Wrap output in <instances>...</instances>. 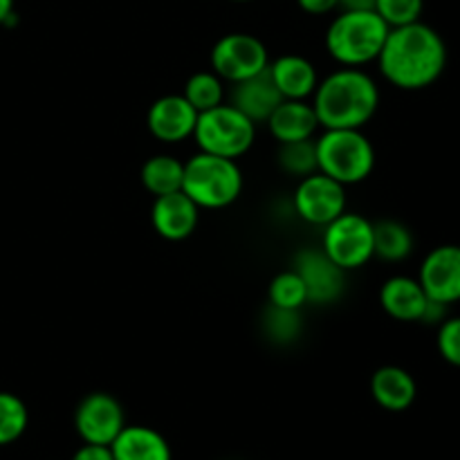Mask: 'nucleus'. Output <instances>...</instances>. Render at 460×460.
Returning a JSON list of instances; mask_svg holds the SVG:
<instances>
[{"mask_svg": "<svg viewBox=\"0 0 460 460\" xmlns=\"http://www.w3.org/2000/svg\"><path fill=\"white\" fill-rule=\"evenodd\" d=\"M382 76L400 90H425L440 79L447 66V45L427 22L391 27L380 57Z\"/></svg>", "mask_w": 460, "mask_h": 460, "instance_id": "f257e3e1", "label": "nucleus"}, {"mask_svg": "<svg viewBox=\"0 0 460 460\" xmlns=\"http://www.w3.org/2000/svg\"><path fill=\"white\" fill-rule=\"evenodd\" d=\"M313 108L323 128H364L376 117L380 90L362 67H341L319 81Z\"/></svg>", "mask_w": 460, "mask_h": 460, "instance_id": "f03ea898", "label": "nucleus"}, {"mask_svg": "<svg viewBox=\"0 0 460 460\" xmlns=\"http://www.w3.org/2000/svg\"><path fill=\"white\" fill-rule=\"evenodd\" d=\"M389 30L376 9H341L326 30V49L344 67H362L377 61Z\"/></svg>", "mask_w": 460, "mask_h": 460, "instance_id": "7ed1b4c3", "label": "nucleus"}, {"mask_svg": "<svg viewBox=\"0 0 460 460\" xmlns=\"http://www.w3.org/2000/svg\"><path fill=\"white\" fill-rule=\"evenodd\" d=\"M317 144V166L340 184L364 182L376 169V148L362 128H326Z\"/></svg>", "mask_w": 460, "mask_h": 460, "instance_id": "20e7f679", "label": "nucleus"}, {"mask_svg": "<svg viewBox=\"0 0 460 460\" xmlns=\"http://www.w3.org/2000/svg\"><path fill=\"white\" fill-rule=\"evenodd\" d=\"M182 191L200 209H223L241 196L243 173L236 160L200 151L184 162Z\"/></svg>", "mask_w": 460, "mask_h": 460, "instance_id": "39448f33", "label": "nucleus"}, {"mask_svg": "<svg viewBox=\"0 0 460 460\" xmlns=\"http://www.w3.org/2000/svg\"><path fill=\"white\" fill-rule=\"evenodd\" d=\"M193 139L202 153L238 160L254 146L256 124L232 103H220L198 115Z\"/></svg>", "mask_w": 460, "mask_h": 460, "instance_id": "423d86ee", "label": "nucleus"}, {"mask_svg": "<svg viewBox=\"0 0 460 460\" xmlns=\"http://www.w3.org/2000/svg\"><path fill=\"white\" fill-rule=\"evenodd\" d=\"M322 250L344 272L358 270L373 259V223L359 214L344 211L323 227Z\"/></svg>", "mask_w": 460, "mask_h": 460, "instance_id": "0eeeda50", "label": "nucleus"}, {"mask_svg": "<svg viewBox=\"0 0 460 460\" xmlns=\"http://www.w3.org/2000/svg\"><path fill=\"white\" fill-rule=\"evenodd\" d=\"M270 66L268 48L256 36L245 31H232L216 40L211 48V67L220 79L238 84L259 75Z\"/></svg>", "mask_w": 460, "mask_h": 460, "instance_id": "6e6552de", "label": "nucleus"}, {"mask_svg": "<svg viewBox=\"0 0 460 460\" xmlns=\"http://www.w3.org/2000/svg\"><path fill=\"white\" fill-rule=\"evenodd\" d=\"M295 211L310 225L326 227L346 211V189L322 171L301 178L295 191Z\"/></svg>", "mask_w": 460, "mask_h": 460, "instance_id": "1a4fd4ad", "label": "nucleus"}, {"mask_svg": "<svg viewBox=\"0 0 460 460\" xmlns=\"http://www.w3.org/2000/svg\"><path fill=\"white\" fill-rule=\"evenodd\" d=\"M126 427L124 409L111 394L85 395L75 411V429L84 443L111 445Z\"/></svg>", "mask_w": 460, "mask_h": 460, "instance_id": "9d476101", "label": "nucleus"}, {"mask_svg": "<svg viewBox=\"0 0 460 460\" xmlns=\"http://www.w3.org/2000/svg\"><path fill=\"white\" fill-rule=\"evenodd\" d=\"M295 270L305 283L310 304H332L344 292V270L322 250V247H304L295 256Z\"/></svg>", "mask_w": 460, "mask_h": 460, "instance_id": "9b49d317", "label": "nucleus"}, {"mask_svg": "<svg viewBox=\"0 0 460 460\" xmlns=\"http://www.w3.org/2000/svg\"><path fill=\"white\" fill-rule=\"evenodd\" d=\"M422 290L431 301L454 305L460 301V245H438L425 256L418 272Z\"/></svg>", "mask_w": 460, "mask_h": 460, "instance_id": "f8f14e48", "label": "nucleus"}, {"mask_svg": "<svg viewBox=\"0 0 460 460\" xmlns=\"http://www.w3.org/2000/svg\"><path fill=\"white\" fill-rule=\"evenodd\" d=\"M200 112L184 99V94H166L148 108L146 126L155 139L164 144H180L193 137Z\"/></svg>", "mask_w": 460, "mask_h": 460, "instance_id": "ddd939ff", "label": "nucleus"}, {"mask_svg": "<svg viewBox=\"0 0 460 460\" xmlns=\"http://www.w3.org/2000/svg\"><path fill=\"white\" fill-rule=\"evenodd\" d=\"M198 218H200V207L184 191L157 196L153 202V229L166 241L178 243L191 236L198 227Z\"/></svg>", "mask_w": 460, "mask_h": 460, "instance_id": "4468645a", "label": "nucleus"}, {"mask_svg": "<svg viewBox=\"0 0 460 460\" xmlns=\"http://www.w3.org/2000/svg\"><path fill=\"white\" fill-rule=\"evenodd\" d=\"M429 296L422 290L420 281L413 277H398L386 279L385 286L380 288V304L389 317L398 322H422L429 308Z\"/></svg>", "mask_w": 460, "mask_h": 460, "instance_id": "2eb2a0df", "label": "nucleus"}, {"mask_svg": "<svg viewBox=\"0 0 460 460\" xmlns=\"http://www.w3.org/2000/svg\"><path fill=\"white\" fill-rule=\"evenodd\" d=\"M232 85V106L238 108L243 115L250 117L254 124L268 121L270 115L277 111L279 103L283 102L281 93L274 85L268 67L263 72H259V75Z\"/></svg>", "mask_w": 460, "mask_h": 460, "instance_id": "dca6fc26", "label": "nucleus"}, {"mask_svg": "<svg viewBox=\"0 0 460 460\" xmlns=\"http://www.w3.org/2000/svg\"><path fill=\"white\" fill-rule=\"evenodd\" d=\"M265 124L279 144L310 139L319 128L317 112L305 99H283Z\"/></svg>", "mask_w": 460, "mask_h": 460, "instance_id": "f3484780", "label": "nucleus"}, {"mask_svg": "<svg viewBox=\"0 0 460 460\" xmlns=\"http://www.w3.org/2000/svg\"><path fill=\"white\" fill-rule=\"evenodd\" d=\"M373 400L391 413L407 411L418 395V385L411 373L402 367H382L371 377Z\"/></svg>", "mask_w": 460, "mask_h": 460, "instance_id": "a211bd4d", "label": "nucleus"}, {"mask_svg": "<svg viewBox=\"0 0 460 460\" xmlns=\"http://www.w3.org/2000/svg\"><path fill=\"white\" fill-rule=\"evenodd\" d=\"M274 85L283 99H308L319 85L317 67L299 54H286L268 66Z\"/></svg>", "mask_w": 460, "mask_h": 460, "instance_id": "6ab92c4d", "label": "nucleus"}, {"mask_svg": "<svg viewBox=\"0 0 460 460\" xmlns=\"http://www.w3.org/2000/svg\"><path fill=\"white\" fill-rule=\"evenodd\" d=\"M111 449L115 460H173L164 436L144 425H126Z\"/></svg>", "mask_w": 460, "mask_h": 460, "instance_id": "aec40b11", "label": "nucleus"}, {"mask_svg": "<svg viewBox=\"0 0 460 460\" xmlns=\"http://www.w3.org/2000/svg\"><path fill=\"white\" fill-rule=\"evenodd\" d=\"M413 252V234L400 220L373 223V254L389 263L404 261Z\"/></svg>", "mask_w": 460, "mask_h": 460, "instance_id": "412c9836", "label": "nucleus"}, {"mask_svg": "<svg viewBox=\"0 0 460 460\" xmlns=\"http://www.w3.org/2000/svg\"><path fill=\"white\" fill-rule=\"evenodd\" d=\"M184 164L173 155H153L142 166V184L153 196L182 191Z\"/></svg>", "mask_w": 460, "mask_h": 460, "instance_id": "4be33fe9", "label": "nucleus"}, {"mask_svg": "<svg viewBox=\"0 0 460 460\" xmlns=\"http://www.w3.org/2000/svg\"><path fill=\"white\" fill-rule=\"evenodd\" d=\"M277 160L279 166H281L288 175H295V178H305V175L314 173V171H319L317 144H314V137L279 144Z\"/></svg>", "mask_w": 460, "mask_h": 460, "instance_id": "5701e85b", "label": "nucleus"}, {"mask_svg": "<svg viewBox=\"0 0 460 460\" xmlns=\"http://www.w3.org/2000/svg\"><path fill=\"white\" fill-rule=\"evenodd\" d=\"M184 99L198 112H205L220 106L225 99L223 79L216 72H196L193 76H189L187 85H184Z\"/></svg>", "mask_w": 460, "mask_h": 460, "instance_id": "b1692460", "label": "nucleus"}, {"mask_svg": "<svg viewBox=\"0 0 460 460\" xmlns=\"http://www.w3.org/2000/svg\"><path fill=\"white\" fill-rule=\"evenodd\" d=\"M270 305L283 310H301L308 304V292H305V283L295 270H286V272L277 274L270 283Z\"/></svg>", "mask_w": 460, "mask_h": 460, "instance_id": "393cba45", "label": "nucleus"}, {"mask_svg": "<svg viewBox=\"0 0 460 460\" xmlns=\"http://www.w3.org/2000/svg\"><path fill=\"white\" fill-rule=\"evenodd\" d=\"M30 425V411L18 395L0 391V447L12 445L25 434Z\"/></svg>", "mask_w": 460, "mask_h": 460, "instance_id": "a878e982", "label": "nucleus"}, {"mask_svg": "<svg viewBox=\"0 0 460 460\" xmlns=\"http://www.w3.org/2000/svg\"><path fill=\"white\" fill-rule=\"evenodd\" d=\"M263 328L265 335L277 344H292L304 331V322H301L299 310H283L270 305L263 319Z\"/></svg>", "mask_w": 460, "mask_h": 460, "instance_id": "bb28decb", "label": "nucleus"}, {"mask_svg": "<svg viewBox=\"0 0 460 460\" xmlns=\"http://www.w3.org/2000/svg\"><path fill=\"white\" fill-rule=\"evenodd\" d=\"M373 9L389 27H402L420 21L425 0H376Z\"/></svg>", "mask_w": 460, "mask_h": 460, "instance_id": "cd10ccee", "label": "nucleus"}, {"mask_svg": "<svg viewBox=\"0 0 460 460\" xmlns=\"http://www.w3.org/2000/svg\"><path fill=\"white\" fill-rule=\"evenodd\" d=\"M436 346L445 362L460 368V317H447L440 322Z\"/></svg>", "mask_w": 460, "mask_h": 460, "instance_id": "c85d7f7f", "label": "nucleus"}, {"mask_svg": "<svg viewBox=\"0 0 460 460\" xmlns=\"http://www.w3.org/2000/svg\"><path fill=\"white\" fill-rule=\"evenodd\" d=\"M72 460H115L111 445H90L84 443L75 452Z\"/></svg>", "mask_w": 460, "mask_h": 460, "instance_id": "c756f323", "label": "nucleus"}, {"mask_svg": "<svg viewBox=\"0 0 460 460\" xmlns=\"http://www.w3.org/2000/svg\"><path fill=\"white\" fill-rule=\"evenodd\" d=\"M296 4H299L305 13L322 16V13H331L332 9L340 7V0H296Z\"/></svg>", "mask_w": 460, "mask_h": 460, "instance_id": "7c9ffc66", "label": "nucleus"}, {"mask_svg": "<svg viewBox=\"0 0 460 460\" xmlns=\"http://www.w3.org/2000/svg\"><path fill=\"white\" fill-rule=\"evenodd\" d=\"M340 7L349 9V12H359V9L376 7V0H340Z\"/></svg>", "mask_w": 460, "mask_h": 460, "instance_id": "2f4dec72", "label": "nucleus"}, {"mask_svg": "<svg viewBox=\"0 0 460 460\" xmlns=\"http://www.w3.org/2000/svg\"><path fill=\"white\" fill-rule=\"evenodd\" d=\"M13 18V0H0V25Z\"/></svg>", "mask_w": 460, "mask_h": 460, "instance_id": "473e14b6", "label": "nucleus"}, {"mask_svg": "<svg viewBox=\"0 0 460 460\" xmlns=\"http://www.w3.org/2000/svg\"><path fill=\"white\" fill-rule=\"evenodd\" d=\"M232 3H250V0H232Z\"/></svg>", "mask_w": 460, "mask_h": 460, "instance_id": "72a5a7b5", "label": "nucleus"}]
</instances>
